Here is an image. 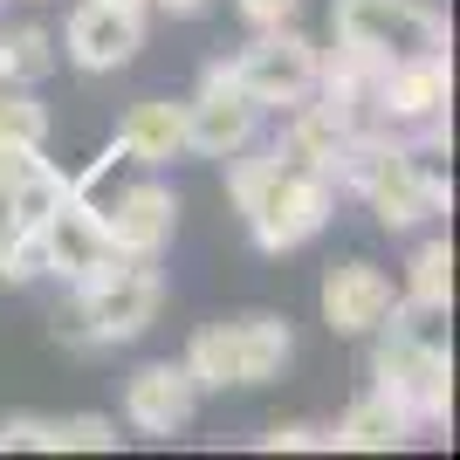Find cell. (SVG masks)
<instances>
[{
  "instance_id": "4fadbf2b",
  "label": "cell",
  "mask_w": 460,
  "mask_h": 460,
  "mask_svg": "<svg viewBox=\"0 0 460 460\" xmlns=\"http://www.w3.org/2000/svg\"><path fill=\"white\" fill-rule=\"evenodd\" d=\"M227 350H234V385H269L296 358V337H288L282 316H234Z\"/></svg>"
},
{
  "instance_id": "44dd1931",
  "label": "cell",
  "mask_w": 460,
  "mask_h": 460,
  "mask_svg": "<svg viewBox=\"0 0 460 460\" xmlns=\"http://www.w3.org/2000/svg\"><path fill=\"white\" fill-rule=\"evenodd\" d=\"M35 275H49L41 227H14V220H0V282H35Z\"/></svg>"
},
{
  "instance_id": "cb8c5ba5",
  "label": "cell",
  "mask_w": 460,
  "mask_h": 460,
  "mask_svg": "<svg viewBox=\"0 0 460 460\" xmlns=\"http://www.w3.org/2000/svg\"><path fill=\"white\" fill-rule=\"evenodd\" d=\"M261 447H269V454H323L330 433H323V426H269Z\"/></svg>"
},
{
  "instance_id": "8fae6325",
  "label": "cell",
  "mask_w": 460,
  "mask_h": 460,
  "mask_svg": "<svg viewBox=\"0 0 460 460\" xmlns=\"http://www.w3.org/2000/svg\"><path fill=\"white\" fill-rule=\"evenodd\" d=\"M96 220H103V234H111L117 254L152 261V254L172 241V227H179V199L158 186V179H145V186L117 192V207H96Z\"/></svg>"
},
{
  "instance_id": "7c38bea8",
  "label": "cell",
  "mask_w": 460,
  "mask_h": 460,
  "mask_svg": "<svg viewBox=\"0 0 460 460\" xmlns=\"http://www.w3.org/2000/svg\"><path fill=\"white\" fill-rule=\"evenodd\" d=\"M192 405H199V385H192L186 365H145V371H131V385H124V412H131V426H137V433H158V440L186 433Z\"/></svg>"
},
{
  "instance_id": "484cf974",
  "label": "cell",
  "mask_w": 460,
  "mask_h": 460,
  "mask_svg": "<svg viewBox=\"0 0 460 460\" xmlns=\"http://www.w3.org/2000/svg\"><path fill=\"white\" fill-rule=\"evenodd\" d=\"M21 158H28V152H21V145H0V192L14 186V172H21Z\"/></svg>"
},
{
  "instance_id": "3957f363",
  "label": "cell",
  "mask_w": 460,
  "mask_h": 460,
  "mask_svg": "<svg viewBox=\"0 0 460 460\" xmlns=\"http://www.w3.org/2000/svg\"><path fill=\"white\" fill-rule=\"evenodd\" d=\"M158 303H165V282H158L137 254H117L103 275H90L83 282V309L76 323L62 330L76 350H96V344H131V337H145L158 316Z\"/></svg>"
},
{
  "instance_id": "ba28073f",
  "label": "cell",
  "mask_w": 460,
  "mask_h": 460,
  "mask_svg": "<svg viewBox=\"0 0 460 460\" xmlns=\"http://www.w3.org/2000/svg\"><path fill=\"white\" fill-rule=\"evenodd\" d=\"M392 309H399L392 275L371 269V261H337V269L323 275V323L337 330V337H371Z\"/></svg>"
},
{
  "instance_id": "52a82bcc",
  "label": "cell",
  "mask_w": 460,
  "mask_h": 460,
  "mask_svg": "<svg viewBox=\"0 0 460 460\" xmlns=\"http://www.w3.org/2000/svg\"><path fill=\"white\" fill-rule=\"evenodd\" d=\"M447 96H454V62H447V49H440V56L392 62L378 76L371 117H378V124H433V117H447Z\"/></svg>"
},
{
  "instance_id": "4316f807",
  "label": "cell",
  "mask_w": 460,
  "mask_h": 460,
  "mask_svg": "<svg viewBox=\"0 0 460 460\" xmlns=\"http://www.w3.org/2000/svg\"><path fill=\"white\" fill-rule=\"evenodd\" d=\"M152 7H165V14H207L213 0H152Z\"/></svg>"
},
{
  "instance_id": "2e32d148",
  "label": "cell",
  "mask_w": 460,
  "mask_h": 460,
  "mask_svg": "<svg viewBox=\"0 0 460 460\" xmlns=\"http://www.w3.org/2000/svg\"><path fill=\"white\" fill-rule=\"evenodd\" d=\"M62 199H69V179H62L41 152L21 158L14 186L0 192V207H7V220H14V227H49V213H56Z\"/></svg>"
},
{
  "instance_id": "7402d4cb",
  "label": "cell",
  "mask_w": 460,
  "mask_h": 460,
  "mask_svg": "<svg viewBox=\"0 0 460 460\" xmlns=\"http://www.w3.org/2000/svg\"><path fill=\"white\" fill-rule=\"evenodd\" d=\"M0 454H62V420H41V412L0 420Z\"/></svg>"
},
{
  "instance_id": "30bf717a",
  "label": "cell",
  "mask_w": 460,
  "mask_h": 460,
  "mask_svg": "<svg viewBox=\"0 0 460 460\" xmlns=\"http://www.w3.org/2000/svg\"><path fill=\"white\" fill-rule=\"evenodd\" d=\"M41 248H49V275H69L76 288L117 261V248H111V234H103L90 199H62L49 213V227H41Z\"/></svg>"
},
{
  "instance_id": "ac0fdd59",
  "label": "cell",
  "mask_w": 460,
  "mask_h": 460,
  "mask_svg": "<svg viewBox=\"0 0 460 460\" xmlns=\"http://www.w3.org/2000/svg\"><path fill=\"white\" fill-rule=\"evenodd\" d=\"M454 303V248L447 241H426L412 254V275H405V309H447Z\"/></svg>"
},
{
  "instance_id": "7a4b0ae2",
  "label": "cell",
  "mask_w": 460,
  "mask_h": 460,
  "mask_svg": "<svg viewBox=\"0 0 460 460\" xmlns=\"http://www.w3.org/2000/svg\"><path fill=\"white\" fill-rule=\"evenodd\" d=\"M378 330H385V344H378V392H392L420 426H447V420H454V358H447L433 337H420V323H412V309H405V303L392 309Z\"/></svg>"
},
{
  "instance_id": "e0dca14e",
  "label": "cell",
  "mask_w": 460,
  "mask_h": 460,
  "mask_svg": "<svg viewBox=\"0 0 460 460\" xmlns=\"http://www.w3.org/2000/svg\"><path fill=\"white\" fill-rule=\"evenodd\" d=\"M56 69V35L49 28H7L0 35V90H35L41 76Z\"/></svg>"
},
{
  "instance_id": "9c48e42d",
  "label": "cell",
  "mask_w": 460,
  "mask_h": 460,
  "mask_svg": "<svg viewBox=\"0 0 460 460\" xmlns=\"http://www.w3.org/2000/svg\"><path fill=\"white\" fill-rule=\"evenodd\" d=\"M69 62L103 76V69H124V62L145 49V21L131 7H111V0H83L76 14H69Z\"/></svg>"
},
{
  "instance_id": "9a60e30c",
  "label": "cell",
  "mask_w": 460,
  "mask_h": 460,
  "mask_svg": "<svg viewBox=\"0 0 460 460\" xmlns=\"http://www.w3.org/2000/svg\"><path fill=\"white\" fill-rule=\"evenodd\" d=\"M412 412H405L392 392H371V399H358L344 412V426L330 433V447H350V454H392V447H405L412 440Z\"/></svg>"
},
{
  "instance_id": "ffe728a7",
  "label": "cell",
  "mask_w": 460,
  "mask_h": 460,
  "mask_svg": "<svg viewBox=\"0 0 460 460\" xmlns=\"http://www.w3.org/2000/svg\"><path fill=\"white\" fill-rule=\"evenodd\" d=\"M186 371L199 392H227L234 385V350H227V323H207V330H192V344H186Z\"/></svg>"
},
{
  "instance_id": "d6986e66",
  "label": "cell",
  "mask_w": 460,
  "mask_h": 460,
  "mask_svg": "<svg viewBox=\"0 0 460 460\" xmlns=\"http://www.w3.org/2000/svg\"><path fill=\"white\" fill-rule=\"evenodd\" d=\"M0 145H21V152L49 145V103L35 90H0Z\"/></svg>"
},
{
  "instance_id": "83f0119b",
  "label": "cell",
  "mask_w": 460,
  "mask_h": 460,
  "mask_svg": "<svg viewBox=\"0 0 460 460\" xmlns=\"http://www.w3.org/2000/svg\"><path fill=\"white\" fill-rule=\"evenodd\" d=\"M111 7H131V14H145V7H152V0H111Z\"/></svg>"
},
{
  "instance_id": "d4e9b609",
  "label": "cell",
  "mask_w": 460,
  "mask_h": 460,
  "mask_svg": "<svg viewBox=\"0 0 460 460\" xmlns=\"http://www.w3.org/2000/svg\"><path fill=\"white\" fill-rule=\"evenodd\" d=\"M234 7H241L254 28H282V21H296V7H303V0H234Z\"/></svg>"
},
{
  "instance_id": "6da1fadb",
  "label": "cell",
  "mask_w": 460,
  "mask_h": 460,
  "mask_svg": "<svg viewBox=\"0 0 460 460\" xmlns=\"http://www.w3.org/2000/svg\"><path fill=\"white\" fill-rule=\"evenodd\" d=\"M227 186H234V207L248 213V234H254L261 254L303 248L309 234H323L330 207H337V179L316 172V165H296V158H282V152L241 158Z\"/></svg>"
},
{
  "instance_id": "277c9868",
  "label": "cell",
  "mask_w": 460,
  "mask_h": 460,
  "mask_svg": "<svg viewBox=\"0 0 460 460\" xmlns=\"http://www.w3.org/2000/svg\"><path fill=\"white\" fill-rule=\"evenodd\" d=\"M337 41L358 49L371 62H412V56H440L447 49V21L426 0H337Z\"/></svg>"
},
{
  "instance_id": "5b68a950",
  "label": "cell",
  "mask_w": 460,
  "mask_h": 460,
  "mask_svg": "<svg viewBox=\"0 0 460 460\" xmlns=\"http://www.w3.org/2000/svg\"><path fill=\"white\" fill-rule=\"evenodd\" d=\"M316 62H323V56H316V41H303V35L282 21V28H261V41H248L227 69H234V83H241L261 111H269V103L282 111V103L316 96Z\"/></svg>"
},
{
  "instance_id": "603a6c76",
  "label": "cell",
  "mask_w": 460,
  "mask_h": 460,
  "mask_svg": "<svg viewBox=\"0 0 460 460\" xmlns=\"http://www.w3.org/2000/svg\"><path fill=\"white\" fill-rule=\"evenodd\" d=\"M111 454L117 447V426L103 420V412H76V420H62V454Z\"/></svg>"
},
{
  "instance_id": "5bb4252c",
  "label": "cell",
  "mask_w": 460,
  "mask_h": 460,
  "mask_svg": "<svg viewBox=\"0 0 460 460\" xmlns=\"http://www.w3.org/2000/svg\"><path fill=\"white\" fill-rule=\"evenodd\" d=\"M117 145H124V158H137V165H165V158H179V152H186V103H165V96L131 103L124 124H117Z\"/></svg>"
},
{
  "instance_id": "8992f818",
  "label": "cell",
  "mask_w": 460,
  "mask_h": 460,
  "mask_svg": "<svg viewBox=\"0 0 460 460\" xmlns=\"http://www.w3.org/2000/svg\"><path fill=\"white\" fill-rule=\"evenodd\" d=\"M254 124H261V103L234 83L227 62H213L207 76H199V96L186 103V152H199V158H234V152H248Z\"/></svg>"
}]
</instances>
